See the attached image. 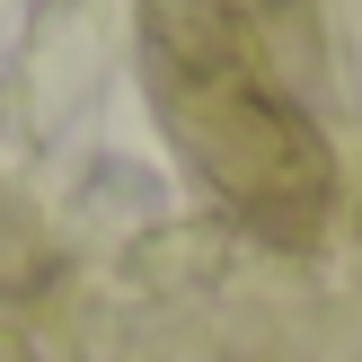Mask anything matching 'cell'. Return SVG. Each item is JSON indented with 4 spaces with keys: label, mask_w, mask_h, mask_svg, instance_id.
<instances>
[]
</instances>
